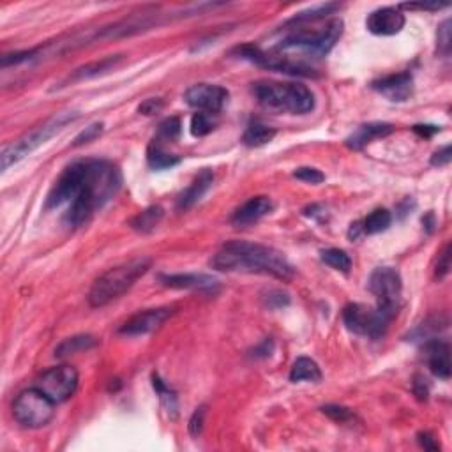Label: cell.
Wrapping results in <instances>:
<instances>
[{"label":"cell","mask_w":452,"mask_h":452,"mask_svg":"<svg viewBox=\"0 0 452 452\" xmlns=\"http://www.w3.org/2000/svg\"><path fill=\"white\" fill-rule=\"evenodd\" d=\"M122 172L106 159H80L66 166L46 196V209L68 203L64 221L80 228L120 191Z\"/></svg>","instance_id":"6da1fadb"},{"label":"cell","mask_w":452,"mask_h":452,"mask_svg":"<svg viewBox=\"0 0 452 452\" xmlns=\"http://www.w3.org/2000/svg\"><path fill=\"white\" fill-rule=\"evenodd\" d=\"M210 267L221 272L265 274L281 281L294 277V267L281 251L246 240L226 242L212 258Z\"/></svg>","instance_id":"7a4b0ae2"},{"label":"cell","mask_w":452,"mask_h":452,"mask_svg":"<svg viewBox=\"0 0 452 452\" xmlns=\"http://www.w3.org/2000/svg\"><path fill=\"white\" fill-rule=\"evenodd\" d=\"M258 105L274 113L306 115L313 112L314 94L302 83L264 80L253 83Z\"/></svg>","instance_id":"3957f363"},{"label":"cell","mask_w":452,"mask_h":452,"mask_svg":"<svg viewBox=\"0 0 452 452\" xmlns=\"http://www.w3.org/2000/svg\"><path fill=\"white\" fill-rule=\"evenodd\" d=\"M150 265L152 260L149 257H138L112 267L94 281L91 292H88V304L92 307H103L117 301L118 297H122L125 292L135 287L140 277L145 276Z\"/></svg>","instance_id":"277c9868"},{"label":"cell","mask_w":452,"mask_h":452,"mask_svg":"<svg viewBox=\"0 0 452 452\" xmlns=\"http://www.w3.org/2000/svg\"><path fill=\"white\" fill-rule=\"evenodd\" d=\"M343 27L344 24L341 18H332L318 29L294 27V31L288 32L283 39H279V43L272 50L277 53L297 50L306 53L307 57H325L343 36Z\"/></svg>","instance_id":"5b68a950"},{"label":"cell","mask_w":452,"mask_h":452,"mask_svg":"<svg viewBox=\"0 0 452 452\" xmlns=\"http://www.w3.org/2000/svg\"><path fill=\"white\" fill-rule=\"evenodd\" d=\"M78 117H80L78 112H62L53 115V117L48 118L44 124H41L39 128L32 129L31 133L24 135L21 138H18L16 142L4 147L2 154H0L4 172L9 170L13 165H16V163H20L21 159H25L34 150H38L41 145H44L50 138H53V136L57 135V133H61L66 125L75 122Z\"/></svg>","instance_id":"8992f818"},{"label":"cell","mask_w":452,"mask_h":452,"mask_svg":"<svg viewBox=\"0 0 452 452\" xmlns=\"http://www.w3.org/2000/svg\"><path fill=\"white\" fill-rule=\"evenodd\" d=\"M396 317V311L385 307L364 306V304H346L343 309V322L346 329L354 334L366 336L371 339H380L387 332L389 324Z\"/></svg>","instance_id":"52a82bcc"},{"label":"cell","mask_w":452,"mask_h":452,"mask_svg":"<svg viewBox=\"0 0 452 452\" xmlns=\"http://www.w3.org/2000/svg\"><path fill=\"white\" fill-rule=\"evenodd\" d=\"M55 415V403L38 387L25 389L13 403V417L29 429L44 428Z\"/></svg>","instance_id":"ba28073f"},{"label":"cell","mask_w":452,"mask_h":452,"mask_svg":"<svg viewBox=\"0 0 452 452\" xmlns=\"http://www.w3.org/2000/svg\"><path fill=\"white\" fill-rule=\"evenodd\" d=\"M80 375L73 366L62 364L55 368L46 369V371L36 380L34 387H38L41 392L48 396L55 405L64 403L71 398L78 389Z\"/></svg>","instance_id":"9c48e42d"},{"label":"cell","mask_w":452,"mask_h":452,"mask_svg":"<svg viewBox=\"0 0 452 452\" xmlns=\"http://www.w3.org/2000/svg\"><path fill=\"white\" fill-rule=\"evenodd\" d=\"M369 290L376 297V306L398 313L403 290V281L398 270L392 267H378L369 276Z\"/></svg>","instance_id":"30bf717a"},{"label":"cell","mask_w":452,"mask_h":452,"mask_svg":"<svg viewBox=\"0 0 452 452\" xmlns=\"http://www.w3.org/2000/svg\"><path fill=\"white\" fill-rule=\"evenodd\" d=\"M228 91L221 85L214 83H196L186 91V103L198 112L203 113H217L225 108L228 101Z\"/></svg>","instance_id":"8fae6325"},{"label":"cell","mask_w":452,"mask_h":452,"mask_svg":"<svg viewBox=\"0 0 452 452\" xmlns=\"http://www.w3.org/2000/svg\"><path fill=\"white\" fill-rule=\"evenodd\" d=\"M175 314V307H155V309H145L133 314L129 320L120 325L118 332L122 336H143L154 332L161 327L168 318Z\"/></svg>","instance_id":"7c38bea8"},{"label":"cell","mask_w":452,"mask_h":452,"mask_svg":"<svg viewBox=\"0 0 452 452\" xmlns=\"http://www.w3.org/2000/svg\"><path fill=\"white\" fill-rule=\"evenodd\" d=\"M159 283L175 290H196L214 294L220 288V281L209 274H196V272H184V274H159Z\"/></svg>","instance_id":"4fadbf2b"},{"label":"cell","mask_w":452,"mask_h":452,"mask_svg":"<svg viewBox=\"0 0 452 452\" xmlns=\"http://www.w3.org/2000/svg\"><path fill=\"white\" fill-rule=\"evenodd\" d=\"M405 14L399 7H380L366 20V29L375 36H396L405 27Z\"/></svg>","instance_id":"5bb4252c"},{"label":"cell","mask_w":452,"mask_h":452,"mask_svg":"<svg viewBox=\"0 0 452 452\" xmlns=\"http://www.w3.org/2000/svg\"><path fill=\"white\" fill-rule=\"evenodd\" d=\"M371 87L378 94L387 98L392 103H405L414 92V76L409 71L398 73V75H389L373 81Z\"/></svg>","instance_id":"9a60e30c"},{"label":"cell","mask_w":452,"mask_h":452,"mask_svg":"<svg viewBox=\"0 0 452 452\" xmlns=\"http://www.w3.org/2000/svg\"><path fill=\"white\" fill-rule=\"evenodd\" d=\"M424 359L429 371L442 380L451 378V344L443 339L424 341Z\"/></svg>","instance_id":"2e32d148"},{"label":"cell","mask_w":452,"mask_h":452,"mask_svg":"<svg viewBox=\"0 0 452 452\" xmlns=\"http://www.w3.org/2000/svg\"><path fill=\"white\" fill-rule=\"evenodd\" d=\"M122 61H124V55H110V57L101 58V61H96V62H91V64L81 66V68L75 69V71H73L68 78H64V80L58 83V88L106 75V73L113 71V69L117 68Z\"/></svg>","instance_id":"e0dca14e"},{"label":"cell","mask_w":452,"mask_h":452,"mask_svg":"<svg viewBox=\"0 0 452 452\" xmlns=\"http://www.w3.org/2000/svg\"><path fill=\"white\" fill-rule=\"evenodd\" d=\"M274 203L269 196H253L247 202H244L239 209L233 212V225H253L272 212Z\"/></svg>","instance_id":"ac0fdd59"},{"label":"cell","mask_w":452,"mask_h":452,"mask_svg":"<svg viewBox=\"0 0 452 452\" xmlns=\"http://www.w3.org/2000/svg\"><path fill=\"white\" fill-rule=\"evenodd\" d=\"M392 133H394L392 124H387V122H369V124L359 125V128L348 136L346 145L350 147L351 150H361L364 149L368 143H371L373 140L385 138V136L392 135Z\"/></svg>","instance_id":"d6986e66"},{"label":"cell","mask_w":452,"mask_h":452,"mask_svg":"<svg viewBox=\"0 0 452 452\" xmlns=\"http://www.w3.org/2000/svg\"><path fill=\"white\" fill-rule=\"evenodd\" d=\"M212 183H214V172L209 168H203L202 172L195 177L191 186H189L186 191L179 196V200H177V210L183 212V210H189L191 207H195L196 203L205 196V192L209 191L210 186H212Z\"/></svg>","instance_id":"ffe728a7"},{"label":"cell","mask_w":452,"mask_h":452,"mask_svg":"<svg viewBox=\"0 0 452 452\" xmlns=\"http://www.w3.org/2000/svg\"><path fill=\"white\" fill-rule=\"evenodd\" d=\"M147 163H149L152 170H168L179 165L180 158H177L175 154L166 152L161 142L152 140L149 147H147Z\"/></svg>","instance_id":"44dd1931"},{"label":"cell","mask_w":452,"mask_h":452,"mask_svg":"<svg viewBox=\"0 0 452 452\" xmlns=\"http://www.w3.org/2000/svg\"><path fill=\"white\" fill-rule=\"evenodd\" d=\"M98 344V339L91 334H78L73 338H68L62 341L57 348H55V357L64 359L69 355L80 354V351H87Z\"/></svg>","instance_id":"7402d4cb"},{"label":"cell","mask_w":452,"mask_h":452,"mask_svg":"<svg viewBox=\"0 0 452 452\" xmlns=\"http://www.w3.org/2000/svg\"><path fill=\"white\" fill-rule=\"evenodd\" d=\"M290 380L295 381V384L297 381H313V384H318L322 380L320 366L313 359L299 357L290 369Z\"/></svg>","instance_id":"603a6c76"},{"label":"cell","mask_w":452,"mask_h":452,"mask_svg":"<svg viewBox=\"0 0 452 452\" xmlns=\"http://www.w3.org/2000/svg\"><path fill=\"white\" fill-rule=\"evenodd\" d=\"M163 216H165V209L161 205H150L133 217L131 228L140 233H150L152 230L158 228V225L161 223Z\"/></svg>","instance_id":"cb8c5ba5"},{"label":"cell","mask_w":452,"mask_h":452,"mask_svg":"<svg viewBox=\"0 0 452 452\" xmlns=\"http://www.w3.org/2000/svg\"><path fill=\"white\" fill-rule=\"evenodd\" d=\"M276 136V129L269 128V125L262 124V122L255 120L247 125V129L242 135V143L247 147H262L272 142Z\"/></svg>","instance_id":"d4e9b609"},{"label":"cell","mask_w":452,"mask_h":452,"mask_svg":"<svg viewBox=\"0 0 452 452\" xmlns=\"http://www.w3.org/2000/svg\"><path fill=\"white\" fill-rule=\"evenodd\" d=\"M447 325H449V320L446 317H431L421 324L418 327H415L412 332L409 334V338H412L410 341H428L436 338V334H440L442 331H446Z\"/></svg>","instance_id":"484cf974"},{"label":"cell","mask_w":452,"mask_h":452,"mask_svg":"<svg viewBox=\"0 0 452 452\" xmlns=\"http://www.w3.org/2000/svg\"><path fill=\"white\" fill-rule=\"evenodd\" d=\"M339 9V4L334 2H329V4H320V6H314L311 9L301 11V13L295 14L288 25H297V24H311V21H318V20H324L325 16L332 14L334 11Z\"/></svg>","instance_id":"4316f807"},{"label":"cell","mask_w":452,"mask_h":452,"mask_svg":"<svg viewBox=\"0 0 452 452\" xmlns=\"http://www.w3.org/2000/svg\"><path fill=\"white\" fill-rule=\"evenodd\" d=\"M152 385H154L155 392L159 394V399H161V405L165 406L166 412L172 418H175L179 415V401H177V394L165 384V381L159 378V375H152Z\"/></svg>","instance_id":"83f0119b"},{"label":"cell","mask_w":452,"mask_h":452,"mask_svg":"<svg viewBox=\"0 0 452 452\" xmlns=\"http://www.w3.org/2000/svg\"><path fill=\"white\" fill-rule=\"evenodd\" d=\"M391 223L392 214L387 209H376L362 221V230H364V235H375V233L385 232Z\"/></svg>","instance_id":"f1b7e54d"},{"label":"cell","mask_w":452,"mask_h":452,"mask_svg":"<svg viewBox=\"0 0 452 452\" xmlns=\"http://www.w3.org/2000/svg\"><path fill=\"white\" fill-rule=\"evenodd\" d=\"M322 262L327 264L329 267H332L334 270H339V272L348 274L351 269V258L346 251L338 250V247H329V250L322 251Z\"/></svg>","instance_id":"f546056e"},{"label":"cell","mask_w":452,"mask_h":452,"mask_svg":"<svg viewBox=\"0 0 452 452\" xmlns=\"http://www.w3.org/2000/svg\"><path fill=\"white\" fill-rule=\"evenodd\" d=\"M183 131V124H180L179 117H168L158 125V135L154 136L158 142H177Z\"/></svg>","instance_id":"4dcf8cb0"},{"label":"cell","mask_w":452,"mask_h":452,"mask_svg":"<svg viewBox=\"0 0 452 452\" xmlns=\"http://www.w3.org/2000/svg\"><path fill=\"white\" fill-rule=\"evenodd\" d=\"M212 129H214V122H212V115L210 113L198 112L191 117V135L196 136V138L207 136L209 133H212Z\"/></svg>","instance_id":"1f68e13d"},{"label":"cell","mask_w":452,"mask_h":452,"mask_svg":"<svg viewBox=\"0 0 452 452\" xmlns=\"http://www.w3.org/2000/svg\"><path fill=\"white\" fill-rule=\"evenodd\" d=\"M436 46H438V53L443 57H449L451 46H452V36H451V20H443L440 24L438 32H436Z\"/></svg>","instance_id":"d6a6232c"},{"label":"cell","mask_w":452,"mask_h":452,"mask_svg":"<svg viewBox=\"0 0 452 452\" xmlns=\"http://www.w3.org/2000/svg\"><path fill=\"white\" fill-rule=\"evenodd\" d=\"M39 57V48H32V50L14 51V53H6L2 57V68H9V66L24 64V62H31Z\"/></svg>","instance_id":"836d02e7"},{"label":"cell","mask_w":452,"mask_h":452,"mask_svg":"<svg viewBox=\"0 0 452 452\" xmlns=\"http://www.w3.org/2000/svg\"><path fill=\"white\" fill-rule=\"evenodd\" d=\"M322 414L327 415L329 418H332V421L336 422H341V424H344V422H351L355 418V414L351 412L350 409H346V406H341V405H325L322 406Z\"/></svg>","instance_id":"e575fe53"},{"label":"cell","mask_w":452,"mask_h":452,"mask_svg":"<svg viewBox=\"0 0 452 452\" xmlns=\"http://www.w3.org/2000/svg\"><path fill=\"white\" fill-rule=\"evenodd\" d=\"M103 131H105V124H103V122H94V124H91L88 128H85L83 131H81L80 135L76 136L75 142H73V145L81 147V145H85V143L94 142L96 138H99V136L103 135Z\"/></svg>","instance_id":"d590c367"},{"label":"cell","mask_w":452,"mask_h":452,"mask_svg":"<svg viewBox=\"0 0 452 452\" xmlns=\"http://www.w3.org/2000/svg\"><path fill=\"white\" fill-rule=\"evenodd\" d=\"M294 177L307 184H320L325 180L324 173L317 168H311V166H301V168H297L294 172Z\"/></svg>","instance_id":"8d00e7d4"},{"label":"cell","mask_w":452,"mask_h":452,"mask_svg":"<svg viewBox=\"0 0 452 452\" xmlns=\"http://www.w3.org/2000/svg\"><path fill=\"white\" fill-rule=\"evenodd\" d=\"M205 415H207V405H202L198 406V409L195 410L191 415V418H189V433H191V436H200L203 431V424H205Z\"/></svg>","instance_id":"74e56055"},{"label":"cell","mask_w":452,"mask_h":452,"mask_svg":"<svg viewBox=\"0 0 452 452\" xmlns=\"http://www.w3.org/2000/svg\"><path fill=\"white\" fill-rule=\"evenodd\" d=\"M449 272H451V242H447L438 255L435 276L438 277V279H443V277H446Z\"/></svg>","instance_id":"f35d334b"},{"label":"cell","mask_w":452,"mask_h":452,"mask_svg":"<svg viewBox=\"0 0 452 452\" xmlns=\"http://www.w3.org/2000/svg\"><path fill=\"white\" fill-rule=\"evenodd\" d=\"M265 304L272 309H279L290 304V295L283 290H270L265 297Z\"/></svg>","instance_id":"ab89813d"},{"label":"cell","mask_w":452,"mask_h":452,"mask_svg":"<svg viewBox=\"0 0 452 452\" xmlns=\"http://www.w3.org/2000/svg\"><path fill=\"white\" fill-rule=\"evenodd\" d=\"M451 159H452V147L446 145V147H442L440 150H436L435 154L431 155V165L442 168V166L449 165Z\"/></svg>","instance_id":"60d3db41"},{"label":"cell","mask_w":452,"mask_h":452,"mask_svg":"<svg viewBox=\"0 0 452 452\" xmlns=\"http://www.w3.org/2000/svg\"><path fill=\"white\" fill-rule=\"evenodd\" d=\"M163 106H165L163 99L150 98V99H145V101L138 106V112L143 115H155L158 112H161Z\"/></svg>","instance_id":"b9f144b4"},{"label":"cell","mask_w":452,"mask_h":452,"mask_svg":"<svg viewBox=\"0 0 452 452\" xmlns=\"http://www.w3.org/2000/svg\"><path fill=\"white\" fill-rule=\"evenodd\" d=\"M414 394L417 396L421 401H426V399H428L429 385H428V380H426L424 376L417 375L414 378Z\"/></svg>","instance_id":"7bdbcfd3"},{"label":"cell","mask_w":452,"mask_h":452,"mask_svg":"<svg viewBox=\"0 0 452 452\" xmlns=\"http://www.w3.org/2000/svg\"><path fill=\"white\" fill-rule=\"evenodd\" d=\"M417 440H418V443H421V447L422 449H426V451H440V446H438V442H436V438L435 436L431 435V433H418L417 435Z\"/></svg>","instance_id":"ee69618b"},{"label":"cell","mask_w":452,"mask_h":452,"mask_svg":"<svg viewBox=\"0 0 452 452\" xmlns=\"http://www.w3.org/2000/svg\"><path fill=\"white\" fill-rule=\"evenodd\" d=\"M274 351V341L272 339H265L264 343H260L258 346H255L253 350V357L255 359H267L270 357Z\"/></svg>","instance_id":"f6af8a7d"},{"label":"cell","mask_w":452,"mask_h":452,"mask_svg":"<svg viewBox=\"0 0 452 452\" xmlns=\"http://www.w3.org/2000/svg\"><path fill=\"white\" fill-rule=\"evenodd\" d=\"M414 133L418 135L421 138H431L436 133H440V125H431V124H415Z\"/></svg>","instance_id":"bcb514c9"},{"label":"cell","mask_w":452,"mask_h":452,"mask_svg":"<svg viewBox=\"0 0 452 452\" xmlns=\"http://www.w3.org/2000/svg\"><path fill=\"white\" fill-rule=\"evenodd\" d=\"M403 9H418V11H440L447 7V4H403Z\"/></svg>","instance_id":"7dc6e473"},{"label":"cell","mask_w":452,"mask_h":452,"mask_svg":"<svg viewBox=\"0 0 452 452\" xmlns=\"http://www.w3.org/2000/svg\"><path fill=\"white\" fill-rule=\"evenodd\" d=\"M361 235H364V230H362V221H357V223H354L350 226V230H348V237L350 239H359Z\"/></svg>","instance_id":"c3c4849f"},{"label":"cell","mask_w":452,"mask_h":452,"mask_svg":"<svg viewBox=\"0 0 452 452\" xmlns=\"http://www.w3.org/2000/svg\"><path fill=\"white\" fill-rule=\"evenodd\" d=\"M422 223H424L426 228H428L429 233H431L433 232V226H435V216H433V214L429 212L428 217H424V220H422Z\"/></svg>","instance_id":"681fc988"}]
</instances>
